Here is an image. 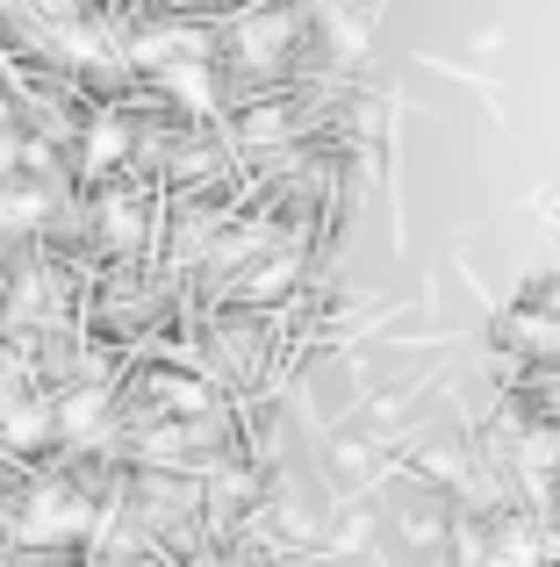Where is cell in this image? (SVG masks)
Returning a JSON list of instances; mask_svg holds the SVG:
<instances>
[]
</instances>
